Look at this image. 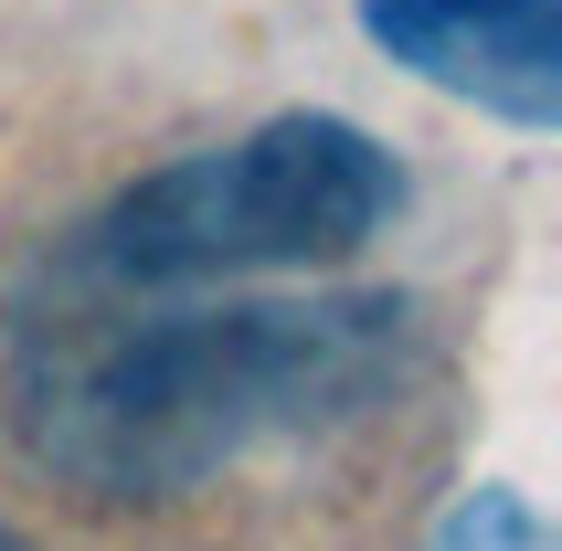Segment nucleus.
Listing matches in <instances>:
<instances>
[{
	"mask_svg": "<svg viewBox=\"0 0 562 551\" xmlns=\"http://www.w3.org/2000/svg\"><path fill=\"white\" fill-rule=\"evenodd\" d=\"M404 297L138 307L95 286V307L32 318L11 361V425L86 498H181L266 435L382 403L404 371Z\"/></svg>",
	"mask_w": 562,
	"mask_h": 551,
	"instance_id": "obj_1",
	"label": "nucleus"
},
{
	"mask_svg": "<svg viewBox=\"0 0 562 551\" xmlns=\"http://www.w3.org/2000/svg\"><path fill=\"white\" fill-rule=\"evenodd\" d=\"M404 202V170L350 117H266L234 149L170 159L64 245V286H202L255 266H329L372 245Z\"/></svg>",
	"mask_w": 562,
	"mask_h": 551,
	"instance_id": "obj_2",
	"label": "nucleus"
},
{
	"mask_svg": "<svg viewBox=\"0 0 562 551\" xmlns=\"http://www.w3.org/2000/svg\"><path fill=\"white\" fill-rule=\"evenodd\" d=\"M393 64H414L425 86L468 95L509 127H552L562 117V11L552 0H361Z\"/></svg>",
	"mask_w": 562,
	"mask_h": 551,
	"instance_id": "obj_3",
	"label": "nucleus"
},
{
	"mask_svg": "<svg viewBox=\"0 0 562 551\" xmlns=\"http://www.w3.org/2000/svg\"><path fill=\"white\" fill-rule=\"evenodd\" d=\"M436 551H552V541H541V520H531L509 488H477L468 509L446 520V541H436Z\"/></svg>",
	"mask_w": 562,
	"mask_h": 551,
	"instance_id": "obj_4",
	"label": "nucleus"
},
{
	"mask_svg": "<svg viewBox=\"0 0 562 551\" xmlns=\"http://www.w3.org/2000/svg\"><path fill=\"white\" fill-rule=\"evenodd\" d=\"M0 551H32V541H22V530H11V520H0Z\"/></svg>",
	"mask_w": 562,
	"mask_h": 551,
	"instance_id": "obj_5",
	"label": "nucleus"
}]
</instances>
